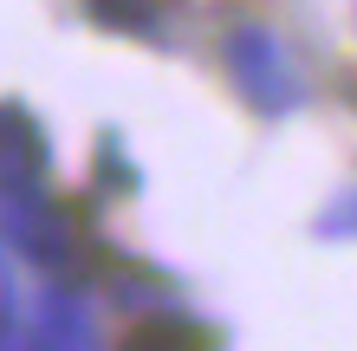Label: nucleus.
<instances>
[{
  "label": "nucleus",
  "instance_id": "1",
  "mask_svg": "<svg viewBox=\"0 0 357 351\" xmlns=\"http://www.w3.org/2000/svg\"><path fill=\"white\" fill-rule=\"evenodd\" d=\"M234 78H241V91L254 98L260 111H292L305 98V85H299V66L286 59V46L273 39L266 27H247V33H234Z\"/></svg>",
  "mask_w": 357,
  "mask_h": 351
},
{
  "label": "nucleus",
  "instance_id": "2",
  "mask_svg": "<svg viewBox=\"0 0 357 351\" xmlns=\"http://www.w3.org/2000/svg\"><path fill=\"white\" fill-rule=\"evenodd\" d=\"M33 163H39V143L26 130V117H13V111H0V189H20V182L33 176Z\"/></svg>",
  "mask_w": 357,
  "mask_h": 351
},
{
  "label": "nucleus",
  "instance_id": "3",
  "mask_svg": "<svg viewBox=\"0 0 357 351\" xmlns=\"http://www.w3.org/2000/svg\"><path fill=\"white\" fill-rule=\"evenodd\" d=\"M39 338L46 345H85V306L66 299V293H46V306H39Z\"/></svg>",
  "mask_w": 357,
  "mask_h": 351
},
{
  "label": "nucleus",
  "instance_id": "4",
  "mask_svg": "<svg viewBox=\"0 0 357 351\" xmlns=\"http://www.w3.org/2000/svg\"><path fill=\"white\" fill-rule=\"evenodd\" d=\"M137 345H202V332H169V319H156L137 332Z\"/></svg>",
  "mask_w": 357,
  "mask_h": 351
},
{
  "label": "nucleus",
  "instance_id": "5",
  "mask_svg": "<svg viewBox=\"0 0 357 351\" xmlns=\"http://www.w3.org/2000/svg\"><path fill=\"white\" fill-rule=\"evenodd\" d=\"M0 299H7V260H0Z\"/></svg>",
  "mask_w": 357,
  "mask_h": 351
}]
</instances>
